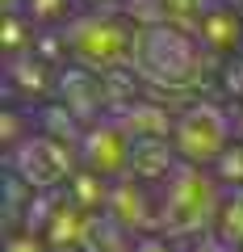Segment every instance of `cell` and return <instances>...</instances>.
Here are the masks:
<instances>
[{"instance_id":"cell-1","label":"cell","mask_w":243,"mask_h":252,"mask_svg":"<svg viewBox=\"0 0 243 252\" xmlns=\"http://www.w3.org/2000/svg\"><path fill=\"white\" fill-rule=\"evenodd\" d=\"M160 223L163 231H206V227L218 223V210H222V189H218V177L201 172L197 164L180 160L176 168L168 172V181H160Z\"/></svg>"},{"instance_id":"cell-2","label":"cell","mask_w":243,"mask_h":252,"mask_svg":"<svg viewBox=\"0 0 243 252\" xmlns=\"http://www.w3.org/2000/svg\"><path fill=\"white\" fill-rule=\"evenodd\" d=\"M63 46L84 72L101 76L138 59V30L122 26L117 17H105V13H88V17H76L63 26Z\"/></svg>"},{"instance_id":"cell-3","label":"cell","mask_w":243,"mask_h":252,"mask_svg":"<svg viewBox=\"0 0 243 252\" xmlns=\"http://www.w3.org/2000/svg\"><path fill=\"white\" fill-rule=\"evenodd\" d=\"M206 46L197 42L193 30L176 26H155L147 34H138V63L143 72L155 76L160 84H193L206 72Z\"/></svg>"},{"instance_id":"cell-4","label":"cell","mask_w":243,"mask_h":252,"mask_svg":"<svg viewBox=\"0 0 243 252\" xmlns=\"http://www.w3.org/2000/svg\"><path fill=\"white\" fill-rule=\"evenodd\" d=\"M231 139H235V126H231V114H222L218 105L201 101V105H189L185 114L176 118L172 126V147L185 164H206L214 168L226 152H231Z\"/></svg>"},{"instance_id":"cell-5","label":"cell","mask_w":243,"mask_h":252,"mask_svg":"<svg viewBox=\"0 0 243 252\" xmlns=\"http://www.w3.org/2000/svg\"><path fill=\"white\" fill-rule=\"evenodd\" d=\"M80 156H84V168H88V172H97V177H117V172H130L135 139H130L126 126L97 122V126H88V130H84Z\"/></svg>"},{"instance_id":"cell-6","label":"cell","mask_w":243,"mask_h":252,"mask_svg":"<svg viewBox=\"0 0 243 252\" xmlns=\"http://www.w3.org/2000/svg\"><path fill=\"white\" fill-rule=\"evenodd\" d=\"M197 42L206 46L210 59H239L243 55V13L231 9V4H214L206 17L197 21Z\"/></svg>"},{"instance_id":"cell-7","label":"cell","mask_w":243,"mask_h":252,"mask_svg":"<svg viewBox=\"0 0 243 252\" xmlns=\"http://www.w3.org/2000/svg\"><path fill=\"white\" fill-rule=\"evenodd\" d=\"M214 235L226 252H243V185H235L231 193L222 198V210H218V223H214Z\"/></svg>"},{"instance_id":"cell-8","label":"cell","mask_w":243,"mask_h":252,"mask_svg":"<svg viewBox=\"0 0 243 252\" xmlns=\"http://www.w3.org/2000/svg\"><path fill=\"white\" fill-rule=\"evenodd\" d=\"M218 0H155L163 26H176V30H197V21L214 9Z\"/></svg>"}]
</instances>
